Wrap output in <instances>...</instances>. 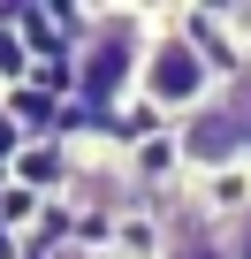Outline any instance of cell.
I'll return each instance as SVG.
<instances>
[{
	"instance_id": "1",
	"label": "cell",
	"mask_w": 251,
	"mask_h": 259,
	"mask_svg": "<svg viewBox=\"0 0 251 259\" xmlns=\"http://www.w3.org/2000/svg\"><path fill=\"white\" fill-rule=\"evenodd\" d=\"M221 84H228V61L198 38L190 8H160V23H153V38H145L137 99H145L153 114H168V122H190Z\"/></svg>"
},
{
	"instance_id": "5",
	"label": "cell",
	"mask_w": 251,
	"mask_h": 259,
	"mask_svg": "<svg viewBox=\"0 0 251 259\" xmlns=\"http://www.w3.org/2000/svg\"><path fill=\"white\" fill-rule=\"evenodd\" d=\"M221 236H228V259H251V198H236L221 213Z\"/></svg>"
},
{
	"instance_id": "2",
	"label": "cell",
	"mask_w": 251,
	"mask_h": 259,
	"mask_svg": "<svg viewBox=\"0 0 251 259\" xmlns=\"http://www.w3.org/2000/svg\"><path fill=\"white\" fill-rule=\"evenodd\" d=\"M153 23H160V8H153V16H137V8H99V16L84 23L69 76H76V99H84L91 114H114L122 99L137 92V69H145V38H153Z\"/></svg>"
},
{
	"instance_id": "6",
	"label": "cell",
	"mask_w": 251,
	"mask_h": 259,
	"mask_svg": "<svg viewBox=\"0 0 251 259\" xmlns=\"http://www.w3.org/2000/svg\"><path fill=\"white\" fill-rule=\"evenodd\" d=\"M61 259H76V251H61Z\"/></svg>"
},
{
	"instance_id": "3",
	"label": "cell",
	"mask_w": 251,
	"mask_h": 259,
	"mask_svg": "<svg viewBox=\"0 0 251 259\" xmlns=\"http://www.w3.org/2000/svg\"><path fill=\"white\" fill-rule=\"evenodd\" d=\"M175 160H183L190 176L251 168V61L228 69V84H221L190 122H175Z\"/></svg>"
},
{
	"instance_id": "4",
	"label": "cell",
	"mask_w": 251,
	"mask_h": 259,
	"mask_svg": "<svg viewBox=\"0 0 251 259\" xmlns=\"http://www.w3.org/2000/svg\"><path fill=\"white\" fill-rule=\"evenodd\" d=\"M160 259H228L221 213L206 198H168V213H160Z\"/></svg>"
}]
</instances>
